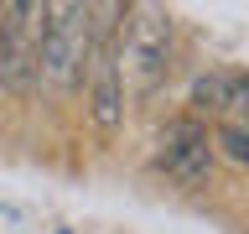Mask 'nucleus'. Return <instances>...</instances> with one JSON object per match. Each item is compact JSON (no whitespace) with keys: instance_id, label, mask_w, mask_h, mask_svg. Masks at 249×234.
<instances>
[{"instance_id":"f257e3e1","label":"nucleus","mask_w":249,"mask_h":234,"mask_svg":"<svg viewBox=\"0 0 249 234\" xmlns=\"http://www.w3.org/2000/svg\"><path fill=\"white\" fill-rule=\"evenodd\" d=\"M114 62L130 94H156L171 73V16L161 5H124L114 26Z\"/></svg>"},{"instance_id":"f03ea898","label":"nucleus","mask_w":249,"mask_h":234,"mask_svg":"<svg viewBox=\"0 0 249 234\" xmlns=\"http://www.w3.org/2000/svg\"><path fill=\"white\" fill-rule=\"evenodd\" d=\"M93 37H99L93 5H47L36 78H42L52 94L83 89V73H89V58H93Z\"/></svg>"},{"instance_id":"7ed1b4c3","label":"nucleus","mask_w":249,"mask_h":234,"mask_svg":"<svg viewBox=\"0 0 249 234\" xmlns=\"http://www.w3.org/2000/svg\"><path fill=\"white\" fill-rule=\"evenodd\" d=\"M42 31H47V5H36V0L0 5V89H11L16 99L42 89V78H36Z\"/></svg>"},{"instance_id":"20e7f679","label":"nucleus","mask_w":249,"mask_h":234,"mask_svg":"<svg viewBox=\"0 0 249 234\" xmlns=\"http://www.w3.org/2000/svg\"><path fill=\"white\" fill-rule=\"evenodd\" d=\"M124 5H93L99 16V37H93V58L89 73H83V104H89V120L99 136H114L124 120V83H120V62H114V16Z\"/></svg>"},{"instance_id":"39448f33","label":"nucleus","mask_w":249,"mask_h":234,"mask_svg":"<svg viewBox=\"0 0 249 234\" xmlns=\"http://www.w3.org/2000/svg\"><path fill=\"white\" fill-rule=\"evenodd\" d=\"M156 167L166 172L177 187H202L213 167V136L197 115H177L156 136Z\"/></svg>"},{"instance_id":"423d86ee","label":"nucleus","mask_w":249,"mask_h":234,"mask_svg":"<svg viewBox=\"0 0 249 234\" xmlns=\"http://www.w3.org/2000/svg\"><path fill=\"white\" fill-rule=\"evenodd\" d=\"M192 109L197 115H213L223 125H244L249 120V73H233V68H213L192 83Z\"/></svg>"},{"instance_id":"0eeeda50","label":"nucleus","mask_w":249,"mask_h":234,"mask_svg":"<svg viewBox=\"0 0 249 234\" xmlns=\"http://www.w3.org/2000/svg\"><path fill=\"white\" fill-rule=\"evenodd\" d=\"M218 146H223L229 161L249 167V120H244V125H218Z\"/></svg>"},{"instance_id":"6e6552de","label":"nucleus","mask_w":249,"mask_h":234,"mask_svg":"<svg viewBox=\"0 0 249 234\" xmlns=\"http://www.w3.org/2000/svg\"><path fill=\"white\" fill-rule=\"evenodd\" d=\"M57 234H73V229H57Z\"/></svg>"}]
</instances>
